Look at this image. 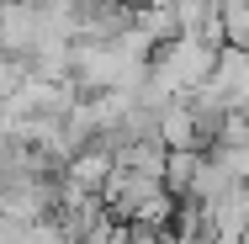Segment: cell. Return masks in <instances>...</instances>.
I'll return each mask as SVG.
<instances>
[{
    "mask_svg": "<svg viewBox=\"0 0 249 244\" xmlns=\"http://www.w3.org/2000/svg\"><path fill=\"white\" fill-rule=\"evenodd\" d=\"M217 21L228 48H249V0H217Z\"/></svg>",
    "mask_w": 249,
    "mask_h": 244,
    "instance_id": "obj_1",
    "label": "cell"
}]
</instances>
